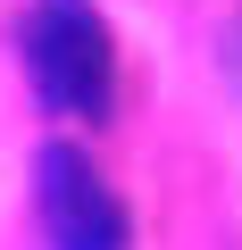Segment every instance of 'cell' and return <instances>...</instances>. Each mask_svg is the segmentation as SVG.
<instances>
[{"mask_svg":"<svg viewBox=\"0 0 242 250\" xmlns=\"http://www.w3.org/2000/svg\"><path fill=\"white\" fill-rule=\"evenodd\" d=\"M34 200H42V233L50 250H126V200L109 192V175L75 150V142H42L34 159Z\"/></svg>","mask_w":242,"mask_h":250,"instance_id":"7a4b0ae2","label":"cell"},{"mask_svg":"<svg viewBox=\"0 0 242 250\" xmlns=\"http://www.w3.org/2000/svg\"><path fill=\"white\" fill-rule=\"evenodd\" d=\"M17 50H25V75L42 92V108L59 117H109L117 100V50H109V25L92 0H34V17L17 25Z\"/></svg>","mask_w":242,"mask_h":250,"instance_id":"6da1fadb","label":"cell"}]
</instances>
